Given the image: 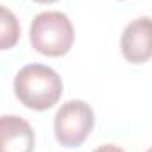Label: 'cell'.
<instances>
[{
  "mask_svg": "<svg viewBox=\"0 0 152 152\" xmlns=\"http://www.w3.org/2000/svg\"><path fill=\"white\" fill-rule=\"evenodd\" d=\"M37 4H51V2H57V0H34Z\"/></svg>",
  "mask_w": 152,
  "mask_h": 152,
  "instance_id": "obj_8",
  "label": "cell"
},
{
  "mask_svg": "<svg viewBox=\"0 0 152 152\" xmlns=\"http://www.w3.org/2000/svg\"><path fill=\"white\" fill-rule=\"evenodd\" d=\"M120 50L127 62L143 64L152 58V20L147 16L131 21L120 37Z\"/></svg>",
  "mask_w": 152,
  "mask_h": 152,
  "instance_id": "obj_4",
  "label": "cell"
},
{
  "mask_svg": "<svg viewBox=\"0 0 152 152\" xmlns=\"http://www.w3.org/2000/svg\"><path fill=\"white\" fill-rule=\"evenodd\" d=\"M20 36L21 30L16 14L5 5H0V50H11L20 41Z\"/></svg>",
  "mask_w": 152,
  "mask_h": 152,
  "instance_id": "obj_6",
  "label": "cell"
},
{
  "mask_svg": "<svg viewBox=\"0 0 152 152\" xmlns=\"http://www.w3.org/2000/svg\"><path fill=\"white\" fill-rule=\"evenodd\" d=\"M34 129L18 115L0 117V152H34Z\"/></svg>",
  "mask_w": 152,
  "mask_h": 152,
  "instance_id": "obj_5",
  "label": "cell"
},
{
  "mask_svg": "<svg viewBox=\"0 0 152 152\" xmlns=\"http://www.w3.org/2000/svg\"><path fill=\"white\" fill-rule=\"evenodd\" d=\"M147 152H152V147H151V149H149V151H147Z\"/></svg>",
  "mask_w": 152,
  "mask_h": 152,
  "instance_id": "obj_9",
  "label": "cell"
},
{
  "mask_svg": "<svg viewBox=\"0 0 152 152\" xmlns=\"http://www.w3.org/2000/svg\"><path fill=\"white\" fill-rule=\"evenodd\" d=\"M94 152H126V151H122L117 145H101V147H97Z\"/></svg>",
  "mask_w": 152,
  "mask_h": 152,
  "instance_id": "obj_7",
  "label": "cell"
},
{
  "mask_svg": "<svg viewBox=\"0 0 152 152\" xmlns=\"http://www.w3.org/2000/svg\"><path fill=\"white\" fill-rule=\"evenodd\" d=\"M16 97L30 110L44 112L55 106L62 96V80L55 69L42 64H28L14 78Z\"/></svg>",
  "mask_w": 152,
  "mask_h": 152,
  "instance_id": "obj_1",
  "label": "cell"
},
{
  "mask_svg": "<svg viewBox=\"0 0 152 152\" xmlns=\"http://www.w3.org/2000/svg\"><path fill=\"white\" fill-rule=\"evenodd\" d=\"M75 41L73 23L67 14L46 11L34 18L30 25V42L39 53L46 57L66 55Z\"/></svg>",
  "mask_w": 152,
  "mask_h": 152,
  "instance_id": "obj_2",
  "label": "cell"
},
{
  "mask_svg": "<svg viewBox=\"0 0 152 152\" xmlns=\"http://www.w3.org/2000/svg\"><path fill=\"white\" fill-rule=\"evenodd\" d=\"M92 129L94 112L85 101H67L55 115V136L64 147H80Z\"/></svg>",
  "mask_w": 152,
  "mask_h": 152,
  "instance_id": "obj_3",
  "label": "cell"
}]
</instances>
